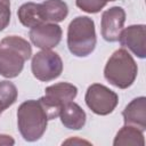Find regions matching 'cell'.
I'll list each match as a JSON object with an SVG mask.
<instances>
[{"instance_id": "cell-6", "label": "cell", "mask_w": 146, "mask_h": 146, "mask_svg": "<svg viewBox=\"0 0 146 146\" xmlns=\"http://www.w3.org/2000/svg\"><path fill=\"white\" fill-rule=\"evenodd\" d=\"M31 70L34 78L48 82L57 79L62 74L63 62L57 52L51 51L50 49H42L33 56Z\"/></svg>"}, {"instance_id": "cell-17", "label": "cell", "mask_w": 146, "mask_h": 146, "mask_svg": "<svg viewBox=\"0 0 146 146\" xmlns=\"http://www.w3.org/2000/svg\"><path fill=\"white\" fill-rule=\"evenodd\" d=\"M75 5L86 13L96 14L106 6V2L102 0H75Z\"/></svg>"}, {"instance_id": "cell-21", "label": "cell", "mask_w": 146, "mask_h": 146, "mask_svg": "<svg viewBox=\"0 0 146 146\" xmlns=\"http://www.w3.org/2000/svg\"><path fill=\"white\" fill-rule=\"evenodd\" d=\"M102 1H104V2L107 3V2H110V1H115V0H102Z\"/></svg>"}, {"instance_id": "cell-4", "label": "cell", "mask_w": 146, "mask_h": 146, "mask_svg": "<svg viewBox=\"0 0 146 146\" xmlns=\"http://www.w3.org/2000/svg\"><path fill=\"white\" fill-rule=\"evenodd\" d=\"M97 38L94 21L88 16L73 18L67 29V47L76 57H87L96 47Z\"/></svg>"}, {"instance_id": "cell-2", "label": "cell", "mask_w": 146, "mask_h": 146, "mask_svg": "<svg viewBox=\"0 0 146 146\" xmlns=\"http://www.w3.org/2000/svg\"><path fill=\"white\" fill-rule=\"evenodd\" d=\"M48 121V115L39 100H26L17 110L18 130L26 141L39 140L47 129Z\"/></svg>"}, {"instance_id": "cell-15", "label": "cell", "mask_w": 146, "mask_h": 146, "mask_svg": "<svg viewBox=\"0 0 146 146\" xmlns=\"http://www.w3.org/2000/svg\"><path fill=\"white\" fill-rule=\"evenodd\" d=\"M19 22L26 26V27H34L41 23H43L41 15H40V8L39 3L34 2H26L23 3L17 11Z\"/></svg>"}, {"instance_id": "cell-1", "label": "cell", "mask_w": 146, "mask_h": 146, "mask_svg": "<svg viewBox=\"0 0 146 146\" xmlns=\"http://www.w3.org/2000/svg\"><path fill=\"white\" fill-rule=\"evenodd\" d=\"M31 55L32 47L25 39L17 35L3 38L0 41V75L7 79L18 76Z\"/></svg>"}, {"instance_id": "cell-9", "label": "cell", "mask_w": 146, "mask_h": 146, "mask_svg": "<svg viewBox=\"0 0 146 146\" xmlns=\"http://www.w3.org/2000/svg\"><path fill=\"white\" fill-rule=\"evenodd\" d=\"M125 22V11L122 7L115 6L105 10L102 15V36L108 42L119 40V35Z\"/></svg>"}, {"instance_id": "cell-10", "label": "cell", "mask_w": 146, "mask_h": 146, "mask_svg": "<svg viewBox=\"0 0 146 146\" xmlns=\"http://www.w3.org/2000/svg\"><path fill=\"white\" fill-rule=\"evenodd\" d=\"M120 44L123 48L131 50L137 57H146V47H145V25L137 24L130 25L125 29H122L119 35Z\"/></svg>"}, {"instance_id": "cell-19", "label": "cell", "mask_w": 146, "mask_h": 146, "mask_svg": "<svg viewBox=\"0 0 146 146\" xmlns=\"http://www.w3.org/2000/svg\"><path fill=\"white\" fill-rule=\"evenodd\" d=\"M15 140L8 135H0V145H14Z\"/></svg>"}, {"instance_id": "cell-8", "label": "cell", "mask_w": 146, "mask_h": 146, "mask_svg": "<svg viewBox=\"0 0 146 146\" xmlns=\"http://www.w3.org/2000/svg\"><path fill=\"white\" fill-rule=\"evenodd\" d=\"M62 29L56 23H41L30 31L31 42L40 49H51L62 40Z\"/></svg>"}, {"instance_id": "cell-11", "label": "cell", "mask_w": 146, "mask_h": 146, "mask_svg": "<svg viewBox=\"0 0 146 146\" xmlns=\"http://www.w3.org/2000/svg\"><path fill=\"white\" fill-rule=\"evenodd\" d=\"M124 124L132 125L140 131L146 130V98L144 96L132 99L122 112Z\"/></svg>"}, {"instance_id": "cell-3", "label": "cell", "mask_w": 146, "mask_h": 146, "mask_svg": "<svg viewBox=\"0 0 146 146\" xmlns=\"http://www.w3.org/2000/svg\"><path fill=\"white\" fill-rule=\"evenodd\" d=\"M138 67L132 56L123 48L117 49L108 58L105 68V79L120 89L129 88L136 80Z\"/></svg>"}, {"instance_id": "cell-5", "label": "cell", "mask_w": 146, "mask_h": 146, "mask_svg": "<svg viewBox=\"0 0 146 146\" xmlns=\"http://www.w3.org/2000/svg\"><path fill=\"white\" fill-rule=\"evenodd\" d=\"M44 92L46 95L39 102L44 108L48 120H54L59 116L62 108L76 97L78 88L68 82H59L47 87Z\"/></svg>"}, {"instance_id": "cell-16", "label": "cell", "mask_w": 146, "mask_h": 146, "mask_svg": "<svg viewBox=\"0 0 146 146\" xmlns=\"http://www.w3.org/2000/svg\"><path fill=\"white\" fill-rule=\"evenodd\" d=\"M17 99V88L13 82L0 81V114Z\"/></svg>"}, {"instance_id": "cell-13", "label": "cell", "mask_w": 146, "mask_h": 146, "mask_svg": "<svg viewBox=\"0 0 146 146\" xmlns=\"http://www.w3.org/2000/svg\"><path fill=\"white\" fill-rule=\"evenodd\" d=\"M39 8L43 23L63 22L68 14V7L63 0H46L39 3Z\"/></svg>"}, {"instance_id": "cell-18", "label": "cell", "mask_w": 146, "mask_h": 146, "mask_svg": "<svg viewBox=\"0 0 146 146\" xmlns=\"http://www.w3.org/2000/svg\"><path fill=\"white\" fill-rule=\"evenodd\" d=\"M10 22V5L0 3V31L5 30Z\"/></svg>"}, {"instance_id": "cell-14", "label": "cell", "mask_w": 146, "mask_h": 146, "mask_svg": "<svg viewBox=\"0 0 146 146\" xmlns=\"http://www.w3.org/2000/svg\"><path fill=\"white\" fill-rule=\"evenodd\" d=\"M114 146H120V145H139V146H144L145 145V139H144V135L143 131H140L139 129L132 127V125H127L124 124V127H122L113 141Z\"/></svg>"}, {"instance_id": "cell-12", "label": "cell", "mask_w": 146, "mask_h": 146, "mask_svg": "<svg viewBox=\"0 0 146 146\" xmlns=\"http://www.w3.org/2000/svg\"><path fill=\"white\" fill-rule=\"evenodd\" d=\"M60 122L67 129L80 130L86 124L87 115L84 111L73 100L67 103L59 113Z\"/></svg>"}, {"instance_id": "cell-20", "label": "cell", "mask_w": 146, "mask_h": 146, "mask_svg": "<svg viewBox=\"0 0 146 146\" xmlns=\"http://www.w3.org/2000/svg\"><path fill=\"white\" fill-rule=\"evenodd\" d=\"M0 3H6V5H10V0H0Z\"/></svg>"}, {"instance_id": "cell-7", "label": "cell", "mask_w": 146, "mask_h": 146, "mask_svg": "<svg viewBox=\"0 0 146 146\" xmlns=\"http://www.w3.org/2000/svg\"><path fill=\"white\" fill-rule=\"evenodd\" d=\"M84 100L87 106L95 114L107 115L115 110L119 103V97L116 92L104 84L94 83L88 87Z\"/></svg>"}]
</instances>
